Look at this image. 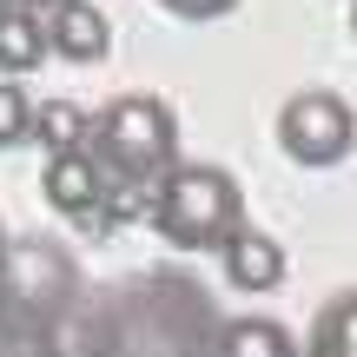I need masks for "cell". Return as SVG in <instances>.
<instances>
[{"mask_svg": "<svg viewBox=\"0 0 357 357\" xmlns=\"http://www.w3.org/2000/svg\"><path fill=\"white\" fill-rule=\"evenodd\" d=\"M146 212L178 252H225L231 231H245V192L225 166H172Z\"/></svg>", "mask_w": 357, "mask_h": 357, "instance_id": "obj_1", "label": "cell"}, {"mask_svg": "<svg viewBox=\"0 0 357 357\" xmlns=\"http://www.w3.org/2000/svg\"><path fill=\"white\" fill-rule=\"evenodd\" d=\"M93 139V166H106L119 178V185H159L172 166H178V119L166 100H153V93H126V100H113L100 119L86 126ZM100 172V178H106Z\"/></svg>", "mask_w": 357, "mask_h": 357, "instance_id": "obj_2", "label": "cell"}, {"mask_svg": "<svg viewBox=\"0 0 357 357\" xmlns=\"http://www.w3.org/2000/svg\"><path fill=\"white\" fill-rule=\"evenodd\" d=\"M278 146L298 159V166H337V159L357 146V113L337 93H298L278 113Z\"/></svg>", "mask_w": 357, "mask_h": 357, "instance_id": "obj_3", "label": "cell"}, {"mask_svg": "<svg viewBox=\"0 0 357 357\" xmlns=\"http://www.w3.org/2000/svg\"><path fill=\"white\" fill-rule=\"evenodd\" d=\"M40 185H47V205H53V212H66V218H93V225H100L106 178H100V166H93L86 146H79V153H47Z\"/></svg>", "mask_w": 357, "mask_h": 357, "instance_id": "obj_4", "label": "cell"}, {"mask_svg": "<svg viewBox=\"0 0 357 357\" xmlns=\"http://www.w3.org/2000/svg\"><path fill=\"white\" fill-rule=\"evenodd\" d=\"M40 26H47V53H60V60H73V66L106 60V47H113V26H106V13L93 7V0H60Z\"/></svg>", "mask_w": 357, "mask_h": 357, "instance_id": "obj_5", "label": "cell"}, {"mask_svg": "<svg viewBox=\"0 0 357 357\" xmlns=\"http://www.w3.org/2000/svg\"><path fill=\"white\" fill-rule=\"evenodd\" d=\"M225 278L238 284V291H271V284L284 278V245L265 238V231H231L225 238Z\"/></svg>", "mask_w": 357, "mask_h": 357, "instance_id": "obj_6", "label": "cell"}, {"mask_svg": "<svg viewBox=\"0 0 357 357\" xmlns=\"http://www.w3.org/2000/svg\"><path fill=\"white\" fill-rule=\"evenodd\" d=\"M305 357H357V291H337L331 305L311 318Z\"/></svg>", "mask_w": 357, "mask_h": 357, "instance_id": "obj_7", "label": "cell"}, {"mask_svg": "<svg viewBox=\"0 0 357 357\" xmlns=\"http://www.w3.org/2000/svg\"><path fill=\"white\" fill-rule=\"evenodd\" d=\"M218 357H298V344L278 318H231L218 331Z\"/></svg>", "mask_w": 357, "mask_h": 357, "instance_id": "obj_8", "label": "cell"}, {"mask_svg": "<svg viewBox=\"0 0 357 357\" xmlns=\"http://www.w3.org/2000/svg\"><path fill=\"white\" fill-rule=\"evenodd\" d=\"M40 60H47V26L33 13L7 7L0 13V73H33Z\"/></svg>", "mask_w": 357, "mask_h": 357, "instance_id": "obj_9", "label": "cell"}, {"mask_svg": "<svg viewBox=\"0 0 357 357\" xmlns=\"http://www.w3.org/2000/svg\"><path fill=\"white\" fill-rule=\"evenodd\" d=\"M86 126H93V119L79 113L73 100H47V106H33V139L47 146V153H79V146H86Z\"/></svg>", "mask_w": 357, "mask_h": 357, "instance_id": "obj_10", "label": "cell"}, {"mask_svg": "<svg viewBox=\"0 0 357 357\" xmlns=\"http://www.w3.org/2000/svg\"><path fill=\"white\" fill-rule=\"evenodd\" d=\"M33 139V100L20 93V79H0V146Z\"/></svg>", "mask_w": 357, "mask_h": 357, "instance_id": "obj_11", "label": "cell"}, {"mask_svg": "<svg viewBox=\"0 0 357 357\" xmlns=\"http://www.w3.org/2000/svg\"><path fill=\"white\" fill-rule=\"evenodd\" d=\"M166 13H178V20H218V13H231L238 0H159Z\"/></svg>", "mask_w": 357, "mask_h": 357, "instance_id": "obj_12", "label": "cell"}, {"mask_svg": "<svg viewBox=\"0 0 357 357\" xmlns=\"http://www.w3.org/2000/svg\"><path fill=\"white\" fill-rule=\"evenodd\" d=\"M26 7H47V13H53V7H60V0H20V13H26Z\"/></svg>", "mask_w": 357, "mask_h": 357, "instance_id": "obj_13", "label": "cell"}, {"mask_svg": "<svg viewBox=\"0 0 357 357\" xmlns=\"http://www.w3.org/2000/svg\"><path fill=\"white\" fill-rule=\"evenodd\" d=\"M351 40H357V0H351Z\"/></svg>", "mask_w": 357, "mask_h": 357, "instance_id": "obj_14", "label": "cell"}]
</instances>
